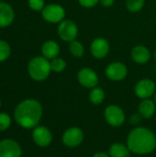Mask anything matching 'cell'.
I'll list each match as a JSON object with an SVG mask.
<instances>
[{
	"label": "cell",
	"instance_id": "obj_14",
	"mask_svg": "<svg viewBox=\"0 0 156 157\" xmlns=\"http://www.w3.org/2000/svg\"><path fill=\"white\" fill-rule=\"evenodd\" d=\"M14 10L10 5L5 2H0V28L9 26L14 20Z\"/></svg>",
	"mask_w": 156,
	"mask_h": 157
},
{
	"label": "cell",
	"instance_id": "obj_11",
	"mask_svg": "<svg viewBox=\"0 0 156 157\" xmlns=\"http://www.w3.org/2000/svg\"><path fill=\"white\" fill-rule=\"evenodd\" d=\"M127 67L122 63L119 62L110 63L106 70L107 76L112 81H120L124 79L127 75Z\"/></svg>",
	"mask_w": 156,
	"mask_h": 157
},
{
	"label": "cell",
	"instance_id": "obj_17",
	"mask_svg": "<svg viewBox=\"0 0 156 157\" xmlns=\"http://www.w3.org/2000/svg\"><path fill=\"white\" fill-rule=\"evenodd\" d=\"M139 111L143 119H150L155 112V103L148 98L143 99L139 106Z\"/></svg>",
	"mask_w": 156,
	"mask_h": 157
},
{
	"label": "cell",
	"instance_id": "obj_8",
	"mask_svg": "<svg viewBox=\"0 0 156 157\" xmlns=\"http://www.w3.org/2000/svg\"><path fill=\"white\" fill-rule=\"evenodd\" d=\"M78 29L75 23L72 20H63L58 27V34L62 40L65 41H73L76 38Z\"/></svg>",
	"mask_w": 156,
	"mask_h": 157
},
{
	"label": "cell",
	"instance_id": "obj_6",
	"mask_svg": "<svg viewBox=\"0 0 156 157\" xmlns=\"http://www.w3.org/2000/svg\"><path fill=\"white\" fill-rule=\"evenodd\" d=\"M105 119L107 122L113 127H120L125 121L124 111L117 105H110L105 110Z\"/></svg>",
	"mask_w": 156,
	"mask_h": 157
},
{
	"label": "cell",
	"instance_id": "obj_31",
	"mask_svg": "<svg viewBox=\"0 0 156 157\" xmlns=\"http://www.w3.org/2000/svg\"><path fill=\"white\" fill-rule=\"evenodd\" d=\"M0 108H1V100H0Z\"/></svg>",
	"mask_w": 156,
	"mask_h": 157
},
{
	"label": "cell",
	"instance_id": "obj_16",
	"mask_svg": "<svg viewBox=\"0 0 156 157\" xmlns=\"http://www.w3.org/2000/svg\"><path fill=\"white\" fill-rule=\"evenodd\" d=\"M131 57L136 63L143 64L149 61L150 52L146 47L139 45V46H136L135 48H133V50L131 52Z\"/></svg>",
	"mask_w": 156,
	"mask_h": 157
},
{
	"label": "cell",
	"instance_id": "obj_12",
	"mask_svg": "<svg viewBox=\"0 0 156 157\" xmlns=\"http://www.w3.org/2000/svg\"><path fill=\"white\" fill-rule=\"evenodd\" d=\"M79 83L87 88L95 87L98 83V77L97 75L89 68H83L79 71L77 75Z\"/></svg>",
	"mask_w": 156,
	"mask_h": 157
},
{
	"label": "cell",
	"instance_id": "obj_9",
	"mask_svg": "<svg viewBox=\"0 0 156 157\" xmlns=\"http://www.w3.org/2000/svg\"><path fill=\"white\" fill-rule=\"evenodd\" d=\"M33 142L40 147L49 146L52 141L51 131L45 126H36L32 132Z\"/></svg>",
	"mask_w": 156,
	"mask_h": 157
},
{
	"label": "cell",
	"instance_id": "obj_2",
	"mask_svg": "<svg viewBox=\"0 0 156 157\" xmlns=\"http://www.w3.org/2000/svg\"><path fill=\"white\" fill-rule=\"evenodd\" d=\"M127 146L131 152L136 155L150 154L156 147L155 134L144 127L133 129L128 136Z\"/></svg>",
	"mask_w": 156,
	"mask_h": 157
},
{
	"label": "cell",
	"instance_id": "obj_5",
	"mask_svg": "<svg viewBox=\"0 0 156 157\" xmlns=\"http://www.w3.org/2000/svg\"><path fill=\"white\" fill-rule=\"evenodd\" d=\"M84 140V132L78 127H71L63 134V143L65 146L74 148L82 144Z\"/></svg>",
	"mask_w": 156,
	"mask_h": 157
},
{
	"label": "cell",
	"instance_id": "obj_7",
	"mask_svg": "<svg viewBox=\"0 0 156 157\" xmlns=\"http://www.w3.org/2000/svg\"><path fill=\"white\" fill-rule=\"evenodd\" d=\"M22 150L17 142L12 139L0 141V157H21Z\"/></svg>",
	"mask_w": 156,
	"mask_h": 157
},
{
	"label": "cell",
	"instance_id": "obj_10",
	"mask_svg": "<svg viewBox=\"0 0 156 157\" xmlns=\"http://www.w3.org/2000/svg\"><path fill=\"white\" fill-rule=\"evenodd\" d=\"M134 91L138 98L146 99L154 95L155 91V85L151 79H143L137 83Z\"/></svg>",
	"mask_w": 156,
	"mask_h": 157
},
{
	"label": "cell",
	"instance_id": "obj_30",
	"mask_svg": "<svg viewBox=\"0 0 156 157\" xmlns=\"http://www.w3.org/2000/svg\"><path fill=\"white\" fill-rule=\"evenodd\" d=\"M154 103H155V105H156V94H155V97H154Z\"/></svg>",
	"mask_w": 156,
	"mask_h": 157
},
{
	"label": "cell",
	"instance_id": "obj_3",
	"mask_svg": "<svg viewBox=\"0 0 156 157\" xmlns=\"http://www.w3.org/2000/svg\"><path fill=\"white\" fill-rule=\"evenodd\" d=\"M51 64L48 59L41 56L32 58L28 65V72L29 76L35 81L45 80L51 73Z\"/></svg>",
	"mask_w": 156,
	"mask_h": 157
},
{
	"label": "cell",
	"instance_id": "obj_4",
	"mask_svg": "<svg viewBox=\"0 0 156 157\" xmlns=\"http://www.w3.org/2000/svg\"><path fill=\"white\" fill-rule=\"evenodd\" d=\"M41 15L46 21L50 23H58L63 21L65 16V11L62 6L51 4L44 6V8L41 10Z\"/></svg>",
	"mask_w": 156,
	"mask_h": 157
},
{
	"label": "cell",
	"instance_id": "obj_19",
	"mask_svg": "<svg viewBox=\"0 0 156 157\" xmlns=\"http://www.w3.org/2000/svg\"><path fill=\"white\" fill-rule=\"evenodd\" d=\"M105 98V92L100 87H94L89 95L90 101L95 105H99Z\"/></svg>",
	"mask_w": 156,
	"mask_h": 157
},
{
	"label": "cell",
	"instance_id": "obj_15",
	"mask_svg": "<svg viewBox=\"0 0 156 157\" xmlns=\"http://www.w3.org/2000/svg\"><path fill=\"white\" fill-rule=\"evenodd\" d=\"M59 52H60L59 45L53 40H48L44 42L41 47V52L43 54V57H45L46 59L52 60L56 58L57 55L59 54Z\"/></svg>",
	"mask_w": 156,
	"mask_h": 157
},
{
	"label": "cell",
	"instance_id": "obj_22",
	"mask_svg": "<svg viewBox=\"0 0 156 157\" xmlns=\"http://www.w3.org/2000/svg\"><path fill=\"white\" fill-rule=\"evenodd\" d=\"M70 52L74 56L81 57L84 54V47L79 41L73 40L71 41V44H70Z\"/></svg>",
	"mask_w": 156,
	"mask_h": 157
},
{
	"label": "cell",
	"instance_id": "obj_28",
	"mask_svg": "<svg viewBox=\"0 0 156 157\" xmlns=\"http://www.w3.org/2000/svg\"><path fill=\"white\" fill-rule=\"evenodd\" d=\"M100 2H101V4L104 6H112L113 5V3H114V0H99Z\"/></svg>",
	"mask_w": 156,
	"mask_h": 157
},
{
	"label": "cell",
	"instance_id": "obj_27",
	"mask_svg": "<svg viewBox=\"0 0 156 157\" xmlns=\"http://www.w3.org/2000/svg\"><path fill=\"white\" fill-rule=\"evenodd\" d=\"M142 115L141 114H138V113H135L133 114L131 118H130V123L131 124H133V125H137L141 122L142 121Z\"/></svg>",
	"mask_w": 156,
	"mask_h": 157
},
{
	"label": "cell",
	"instance_id": "obj_1",
	"mask_svg": "<svg viewBox=\"0 0 156 157\" xmlns=\"http://www.w3.org/2000/svg\"><path fill=\"white\" fill-rule=\"evenodd\" d=\"M41 117L42 107L38 100L32 98L21 101L14 111L16 122L25 129H32L38 126Z\"/></svg>",
	"mask_w": 156,
	"mask_h": 157
},
{
	"label": "cell",
	"instance_id": "obj_24",
	"mask_svg": "<svg viewBox=\"0 0 156 157\" xmlns=\"http://www.w3.org/2000/svg\"><path fill=\"white\" fill-rule=\"evenodd\" d=\"M11 117L6 113H0V132L6 131L11 125Z\"/></svg>",
	"mask_w": 156,
	"mask_h": 157
},
{
	"label": "cell",
	"instance_id": "obj_29",
	"mask_svg": "<svg viewBox=\"0 0 156 157\" xmlns=\"http://www.w3.org/2000/svg\"><path fill=\"white\" fill-rule=\"evenodd\" d=\"M93 157H110V155H107V154H105V153H101V152H100V153L95 154Z\"/></svg>",
	"mask_w": 156,
	"mask_h": 157
},
{
	"label": "cell",
	"instance_id": "obj_26",
	"mask_svg": "<svg viewBox=\"0 0 156 157\" xmlns=\"http://www.w3.org/2000/svg\"><path fill=\"white\" fill-rule=\"evenodd\" d=\"M79 4L85 7H93L95 6L99 0H78Z\"/></svg>",
	"mask_w": 156,
	"mask_h": 157
},
{
	"label": "cell",
	"instance_id": "obj_32",
	"mask_svg": "<svg viewBox=\"0 0 156 157\" xmlns=\"http://www.w3.org/2000/svg\"><path fill=\"white\" fill-rule=\"evenodd\" d=\"M155 59H156V52H155Z\"/></svg>",
	"mask_w": 156,
	"mask_h": 157
},
{
	"label": "cell",
	"instance_id": "obj_23",
	"mask_svg": "<svg viewBox=\"0 0 156 157\" xmlns=\"http://www.w3.org/2000/svg\"><path fill=\"white\" fill-rule=\"evenodd\" d=\"M144 0H127V8L131 12H137L143 8Z\"/></svg>",
	"mask_w": 156,
	"mask_h": 157
},
{
	"label": "cell",
	"instance_id": "obj_13",
	"mask_svg": "<svg viewBox=\"0 0 156 157\" xmlns=\"http://www.w3.org/2000/svg\"><path fill=\"white\" fill-rule=\"evenodd\" d=\"M109 51V45L108 41L103 38H97L91 44V53L94 57L101 59L107 56Z\"/></svg>",
	"mask_w": 156,
	"mask_h": 157
},
{
	"label": "cell",
	"instance_id": "obj_18",
	"mask_svg": "<svg viewBox=\"0 0 156 157\" xmlns=\"http://www.w3.org/2000/svg\"><path fill=\"white\" fill-rule=\"evenodd\" d=\"M130 149L122 144H114L109 147L110 157H129Z\"/></svg>",
	"mask_w": 156,
	"mask_h": 157
},
{
	"label": "cell",
	"instance_id": "obj_21",
	"mask_svg": "<svg viewBox=\"0 0 156 157\" xmlns=\"http://www.w3.org/2000/svg\"><path fill=\"white\" fill-rule=\"evenodd\" d=\"M10 53H11V48L9 44L5 40H0V62H4L6 59H8Z\"/></svg>",
	"mask_w": 156,
	"mask_h": 157
},
{
	"label": "cell",
	"instance_id": "obj_25",
	"mask_svg": "<svg viewBox=\"0 0 156 157\" xmlns=\"http://www.w3.org/2000/svg\"><path fill=\"white\" fill-rule=\"evenodd\" d=\"M29 6L32 10L40 11L44 8V0H29Z\"/></svg>",
	"mask_w": 156,
	"mask_h": 157
},
{
	"label": "cell",
	"instance_id": "obj_20",
	"mask_svg": "<svg viewBox=\"0 0 156 157\" xmlns=\"http://www.w3.org/2000/svg\"><path fill=\"white\" fill-rule=\"evenodd\" d=\"M50 64H51V69L53 72H56V73L63 72L66 67L65 61L63 60L62 58H57V57L52 59L51 62H50Z\"/></svg>",
	"mask_w": 156,
	"mask_h": 157
}]
</instances>
